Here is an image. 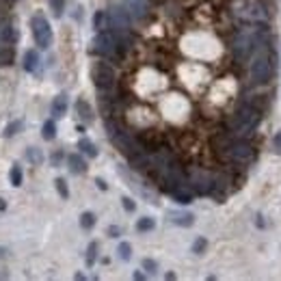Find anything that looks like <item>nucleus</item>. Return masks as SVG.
Masks as SVG:
<instances>
[{"label":"nucleus","instance_id":"nucleus-29","mask_svg":"<svg viewBox=\"0 0 281 281\" xmlns=\"http://www.w3.org/2000/svg\"><path fill=\"white\" fill-rule=\"evenodd\" d=\"M143 268L145 270H147V273H156V270H158V264H156V262H154V260H143Z\"/></svg>","mask_w":281,"mask_h":281},{"label":"nucleus","instance_id":"nucleus-16","mask_svg":"<svg viewBox=\"0 0 281 281\" xmlns=\"http://www.w3.org/2000/svg\"><path fill=\"white\" fill-rule=\"evenodd\" d=\"M13 46H9V43H5L3 39H0V65H9V63H13Z\"/></svg>","mask_w":281,"mask_h":281},{"label":"nucleus","instance_id":"nucleus-20","mask_svg":"<svg viewBox=\"0 0 281 281\" xmlns=\"http://www.w3.org/2000/svg\"><path fill=\"white\" fill-rule=\"evenodd\" d=\"M26 160H29L31 165H41V160H43L41 149H37V147H29V149H26Z\"/></svg>","mask_w":281,"mask_h":281},{"label":"nucleus","instance_id":"nucleus-11","mask_svg":"<svg viewBox=\"0 0 281 281\" xmlns=\"http://www.w3.org/2000/svg\"><path fill=\"white\" fill-rule=\"evenodd\" d=\"M0 39H3L5 43H9V46H15L17 43V31H15V26L11 22L0 24Z\"/></svg>","mask_w":281,"mask_h":281},{"label":"nucleus","instance_id":"nucleus-24","mask_svg":"<svg viewBox=\"0 0 281 281\" xmlns=\"http://www.w3.org/2000/svg\"><path fill=\"white\" fill-rule=\"evenodd\" d=\"M11 184L13 186H22V167L20 165L11 167Z\"/></svg>","mask_w":281,"mask_h":281},{"label":"nucleus","instance_id":"nucleus-1","mask_svg":"<svg viewBox=\"0 0 281 281\" xmlns=\"http://www.w3.org/2000/svg\"><path fill=\"white\" fill-rule=\"evenodd\" d=\"M262 119V111L253 104V102H242L236 113L232 115V123H229V132L236 137H247L253 130L258 128V123Z\"/></svg>","mask_w":281,"mask_h":281},{"label":"nucleus","instance_id":"nucleus-21","mask_svg":"<svg viewBox=\"0 0 281 281\" xmlns=\"http://www.w3.org/2000/svg\"><path fill=\"white\" fill-rule=\"evenodd\" d=\"M93 225H95V214L93 212H83V214H80V227L91 229Z\"/></svg>","mask_w":281,"mask_h":281},{"label":"nucleus","instance_id":"nucleus-25","mask_svg":"<svg viewBox=\"0 0 281 281\" xmlns=\"http://www.w3.org/2000/svg\"><path fill=\"white\" fill-rule=\"evenodd\" d=\"M50 9H52V13L61 17L63 11H65V0H50Z\"/></svg>","mask_w":281,"mask_h":281},{"label":"nucleus","instance_id":"nucleus-3","mask_svg":"<svg viewBox=\"0 0 281 281\" xmlns=\"http://www.w3.org/2000/svg\"><path fill=\"white\" fill-rule=\"evenodd\" d=\"M266 46H260L262 52L251 61V80L256 85H266L270 80V76H273V71H275V67L270 65V50Z\"/></svg>","mask_w":281,"mask_h":281},{"label":"nucleus","instance_id":"nucleus-13","mask_svg":"<svg viewBox=\"0 0 281 281\" xmlns=\"http://www.w3.org/2000/svg\"><path fill=\"white\" fill-rule=\"evenodd\" d=\"M169 221L180 227H190L195 223V214L193 212H169Z\"/></svg>","mask_w":281,"mask_h":281},{"label":"nucleus","instance_id":"nucleus-9","mask_svg":"<svg viewBox=\"0 0 281 281\" xmlns=\"http://www.w3.org/2000/svg\"><path fill=\"white\" fill-rule=\"evenodd\" d=\"M39 63H41V59H39V52H37V50H26V52H24V57H22V67H24V71L35 74V71H37V67H39Z\"/></svg>","mask_w":281,"mask_h":281},{"label":"nucleus","instance_id":"nucleus-10","mask_svg":"<svg viewBox=\"0 0 281 281\" xmlns=\"http://www.w3.org/2000/svg\"><path fill=\"white\" fill-rule=\"evenodd\" d=\"M50 111H52L54 119H61V117H65V113H67V95H65V93H59L57 97H54Z\"/></svg>","mask_w":281,"mask_h":281},{"label":"nucleus","instance_id":"nucleus-5","mask_svg":"<svg viewBox=\"0 0 281 281\" xmlns=\"http://www.w3.org/2000/svg\"><path fill=\"white\" fill-rule=\"evenodd\" d=\"M31 31H33L35 43H37L41 50H48V48L52 46L54 35H52V26H50V22H48L46 15L35 13V15L31 17Z\"/></svg>","mask_w":281,"mask_h":281},{"label":"nucleus","instance_id":"nucleus-37","mask_svg":"<svg viewBox=\"0 0 281 281\" xmlns=\"http://www.w3.org/2000/svg\"><path fill=\"white\" fill-rule=\"evenodd\" d=\"M7 3H13V0H7Z\"/></svg>","mask_w":281,"mask_h":281},{"label":"nucleus","instance_id":"nucleus-28","mask_svg":"<svg viewBox=\"0 0 281 281\" xmlns=\"http://www.w3.org/2000/svg\"><path fill=\"white\" fill-rule=\"evenodd\" d=\"M121 206H123L125 212H134V210H137V203H134V199H130V197H123L121 199Z\"/></svg>","mask_w":281,"mask_h":281},{"label":"nucleus","instance_id":"nucleus-15","mask_svg":"<svg viewBox=\"0 0 281 281\" xmlns=\"http://www.w3.org/2000/svg\"><path fill=\"white\" fill-rule=\"evenodd\" d=\"M78 149L83 151L85 156H89V158H95L97 154H99V151H97V147H95V143H93V141H89L87 137H83V139L78 141Z\"/></svg>","mask_w":281,"mask_h":281},{"label":"nucleus","instance_id":"nucleus-30","mask_svg":"<svg viewBox=\"0 0 281 281\" xmlns=\"http://www.w3.org/2000/svg\"><path fill=\"white\" fill-rule=\"evenodd\" d=\"M61 160H63V151H54L52 156H50V162H52L54 167H59V162H61Z\"/></svg>","mask_w":281,"mask_h":281},{"label":"nucleus","instance_id":"nucleus-17","mask_svg":"<svg viewBox=\"0 0 281 281\" xmlns=\"http://www.w3.org/2000/svg\"><path fill=\"white\" fill-rule=\"evenodd\" d=\"M22 128H24V121H22V119H15V121H11V123H9L7 128H5L3 137H5V139H11V137H15V134L20 132Z\"/></svg>","mask_w":281,"mask_h":281},{"label":"nucleus","instance_id":"nucleus-23","mask_svg":"<svg viewBox=\"0 0 281 281\" xmlns=\"http://www.w3.org/2000/svg\"><path fill=\"white\" fill-rule=\"evenodd\" d=\"M117 253H119V260L128 262V260L132 258V247H130V242H121L119 247H117Z\"/></svg>","mask_w":281,"mask_h":281},{"label":"nucleus","instance_id":"nucleus-7","mask_svg":"<svg viewBox=\"0 0 281 281\" xmlns=\"http://www.w3.org/2000/svg\"><path fill=\"white\" fill-rule=\"evenodd\" d=\"M258 43H256V35H249V33H240L238 39H236V46H234V54L238 61H249L256 52Z\"/></svg>","mask_w":281,"mask_h":281},{"label":"nucleus","instance_id":"nucleus-22","mask_svg":"<svg viewBox=\"0 0 281 281\" xmlns=\"http://www.w3.org/2000/svg\"><path fill=\"white\" fill-rule=\"evenodd\" d=\"M95 260H97V242H91V244H89V247H87V266L89 268H91L93 264H95Z\"/></svg>","mask_w":281,"mask_h":281},{"label":"nucleus","instance_id":"nucleus-36","mask_svg":"<svg viewBox=\"0 0 281 281\" xmlns=\"http://www.w3.org/2000/svg\"><path fill=\"white\" fill-rule=\"evenodd\" d=\"M5 253H7V249H5V247H0V258H3Z\"/></svg>","mask_w":281,"mask_h":281},{"label":"nucleus","instance_id":"nucleus-8","mask_svg":"<svg viewBox=\"0 0 281 281\" xmlns=\"http://www.w3.org/2000/svg\"><path fill=\"white\" fill-rule=\"evenodd\" d=\"M76 115L80 117V121H83L85 125H89V123H93V119H95V115H93V108L89 106V102L87 99H76Z\"/></svg>","mask_w":281,"mask_h":281},{"label":"nucleus","instance_id":"nucleus-2","mask_svg":"<svg viewBox=\"0 0 281 281\" xmlns=\"http://www.w3.org/2000/svg\"><path fill=\"white\" fill-rule=\"evenodd\" d=\"M91 80L99 93H113L117 87V74L115 69L108 65L106 61H95L91 63Z\"/></svg>","mask_w":281,"mask_h":281},{"label":"nucleus","instance_id":"nucleus-6","mask_svg":"<svg viewBox=\"0 0 281 281\" xmlns=\"http://www.w3.org/2000/svg\"><path fill=\"white\" fill-rule=\"evenodd\" d=\"M214 175L203 169H188L186 171V186L197 195H210Z\"/></svg>","mask_w":281,"mask_h":281},{"label":"nucleus","instance_id":"nucleus-32","mask_svg":"<svg viewBox=\"0 0 281 281\" xmlns=\"http://www.w3.org/2000/svg\"><path fill=\"white\" fill-rule=\"evenodd\" d=\"M119 234H121V229L117 227V225H111V227H108V236H111V238H117Z\"/></svg>","mask_w":281,"mask_h":281},{"label":"nucleus","instance_id":"nucleus-31","mask_svg":"<svg viewBox=\"0 0 281 281\" xmlns=\"http://www.w3.org/2000/svg\"><path fill=\"white\" fill-rule=\"evenodd\" d=\"M273 145H275V151L281 154V132H277L275 137H273Z\"/></svg>","mask_w":281,"mask_h":281},{"label":"nucleus","instance_id":"nucleus-12","mask_svg":"<svg viewBox=\"0 0 281 281\" xmlns=\"http://www.w3.org/2000/svg\"><path fill=\"white\" fill-rule=\"evenodd\" d=\"M67 165H69L71 173H76V175L87 173V162H85V158L80 156V154H69V156H67Z\"/></svg>","mask_w":281,"mask_h":281},{"label":"nucleus","instance_id":"nucleus-18","mask_svg":"<svg viewBox=\"0 0 281 281\" xmlns=\"http://www.w3.org/2000/svg\"><path fill=\"white\" fill-rule=\"evenodd\" d=\"M154 227H156V221H154L151 216H143V219L137 221V232H141V234L151 232Z\"/></svg>","mask_w":281,"mask_h":281},{"label":"nucleus","instance_id":"nucleus-35","mask_svg":"<svg viewBox=\"0 0 281 281\" xmlns=\"http://www.w3.org/2000/svg\"><path fill=\"white\" fill-rule=\"evenodd\" d=\"M7 210V201H5V199H0V212H5Z\"/></svg>","mask_w":281,"mask_h":281},{"label":"nucleus","instance_id":"nucleus-26","mask_svg":"<svg viewBox=\"0 0 281 281\" xmlns=\"http://www.w3.org/2000/svg\"><path fill=\"white\" fill-rule=\"evenodd\" d=\"M206 247H208L206 238H203V236H199V238L193 242V253H195V256H201V253L206 251Z\"/></svg>","mask_w":281,"mask_h":281},{"label":"nucleus","instance_id":"nucleus-33","mask_svg":"<svg viewBox=\"0 0 281 281\" xmlns=\"http://www.w3.org/2000/svg\"><path fill=\"white\" fill-rule=\"evenodd\" d=\"M95 184H97V188H99V190H106V188H108V186H106V182H104V180H99V177L95 180Z\"/></svg>","mask_w":281,"mask_h":281},{"label":"nucleus","instance_id":"nucleus-34","mask_svg":"<svg viewBox=\"0 0 281 281\" xmlns=\"http://www.w3.org/2000/svg\"><path fill=\"white\" fill-rule=\"evenodd\" d=\"M132 277H134V279H137V281H143V279H145V275L141 273V270H137V273H134Z\"/></svg>","mask_w":281,"mask_h":281},{"label":"nucleus","instance_id":"nucleus-27","mask_svg":"<svg viewBox=\"0 0 281 281\" xmlns=\"http://www.w3.org/2000/svg\"><path fill=\"white\" fill-rule=\"evenodd\" d=\"M54 184H57V190H59V195H61L63 199H67V197H69V188H67V182H65V180L59 177Z\"/></svg>","mask_w":281,"mask_h":281},{"label":"nucleus","instance_id":"nucleus-14","mask_svg":"<svg viewBox=\"0 0 281 281\" xmlns=\"http://www.w3.org/2000/svg\"><path fill=\"white\" fill-rule=\"evenodd\" d=\"M93 29L99 33V31H111V15L108 11H95L93 15Z\"/></svg>","mask_w":281,"mask_h":281},{"label":"nucleus","instance_id":"nucleus-19","mask_svg":"<svg viewBox=\"0 0 281 281\" xmlns=\"http://www.w3.org/2000/svg\"><path fill=\"white\" fill-rule=\"evenodd\" d=\"M41 134H43V139L46 141H52L54 137H57V123H54V119H48L46 123H43Z\"/></svg>","mask_w":281,"mask_h":281},{"label":"nucleus","instance_id":"nucleus-4","mask_svg":"<svg viewBox=\"0 0 281 281\" xmlns=\"http://www.w3.org/2000/svg\"><path fill=\"white\" fill-rule=\"evenodd\" d=\"M89 52L99 59H117V39L113 31H99L91 39Z\"/></svg>","mask_w":281,"mask_h":281}]
</instances>
